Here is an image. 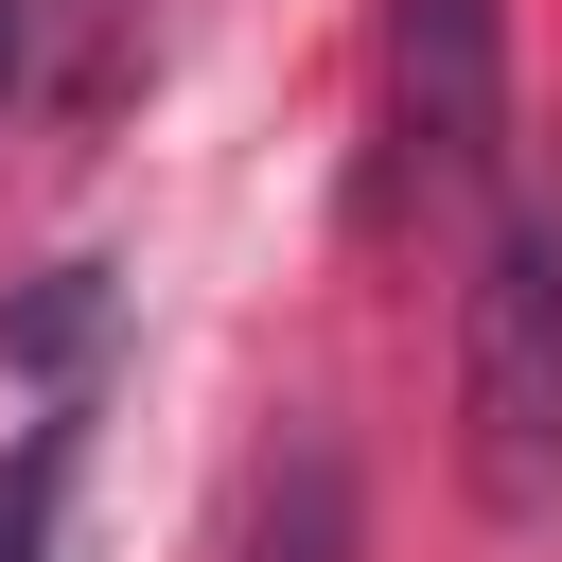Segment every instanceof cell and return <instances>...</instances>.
<instances>
[{
	"label": "cell",
	"mask_w": 562,
	"mask_h": 562,
	"mask_svg": "<svg viewBox=\"0 0 562 562\" xmlns=\"http://www.w3.org/2000/svg\"><path fill=\"white\" fill-rule=\"evenodd\" d=\"M457 474L492 527H562V211H492V246H474Z\"/></svg>",
	"instance_id": "1"
},
{
	"label": "cell",
	"mask_w": 562,
	"mask_h": 562,
	"mask_svg": "<svg viewBox=\"0 0 562 562\" xmlns=\"http://www.w3.org/2000/svg\"><path fill=\"white\" fill-rule=\"evenodd\" d=\"M386 123L439 211H492L509 176V0H386Z\"/></svg>",
	"instance_id": "2"
},
{
	"label": "cell",
	"mask_w": 562,
	"mask_h": 562,
	"mask_svg": "<svg viewBox=\"0 0 562 562\" xmlns=\"http://www.w3.org/2000/svg\"><path fill=\"white\" fill-rule=\"evenodd\" d=\"M369 527H351V457L299 422L281 457H263V509H246V562H351Z\"/></svg>",
	"instance_id": "3"
},
{
	"label": "cell",
	"mask_w": 562,
	"mask_h": 562,
	"mask_svg": "<svg viewBox=\"0 0 562 562\" xmlns=\"http://www.w3.org/2000/svg\"><path fill=\"white\" fill-rule=\"evenodd\" d=\"M105 334V263H53V299H18V369H70Z\"/></svg>",
	"instance_id": "4"
},
{
	"label": "cell",
	"mask_w": 562,
	"mask_h": 562,
	"mask_svg": "<svg viewBox=\"0 0 562 562\" xmlns=\"http://www.w3.org/2000/svg\"><path fill=\"white\" fill-rule=\"evenodd\" d=\"M53 492H70V439L35 422V439L0 457V562H35V544H53Z\"/></svg>",
	"instance_id": "5"
},
{
	"label": "cell",
	"mask_w": 562,
	"mask_h": 562,
	"mask_svg": "<svg viewBox=\"0 0 562 562\" xmlns=\"http://www.w3.org/2000/svg\"><path fill=\"white\" fill-rule=\"evenodd\" d=\"M0 88H18V18H0Z\"/></svg>",
	"instance_id": "6"
}]
</instances>
